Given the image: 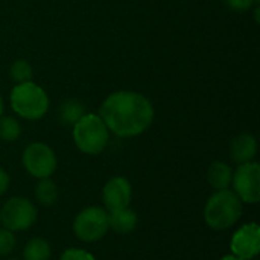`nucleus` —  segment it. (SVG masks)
<instances>
[{"mask_svg":"<svg viewBox=\"0 0 260 260\" xmlns=\"http://www.w3.org/2000/svg\"><path fill=\"white\" fill-rule=\"evenodd\" d=\"M37 218L35 204L24 197H11L0 209V224L12 233L29 230L37 222Z\"/></svg>","mask_w":260,"mask_h":260,"instance_id":"423d86ee","label":"nucleus"},{"mask_svg":"<svg viewBox=\"0 0 260 260\" xmlns=\"http://www.w3.org/2000/svg\"><path fill=\"white\" fill-rule=\"evenodd\" d=\"M233 192L242 201V204L254 206L260 201V165L257 161H248L238 165L233 171L232 180Z\"/></svg>","mask_w":260,"mask_h":260,"instance_id":"6e6552de","label":"nucleus"},{"mask_svg":"<svg viewBox=\"0 0 260 260\" xmlns=\"http://www.w3.org/2000/svg\"><path fill=\"white\" fill-rule=\"evenodd\" d=\"M98 114L110 133L120 139H131L143 134L152 125L155 111L145 94L119 90L105 98Z\"/></svg>","mask_w":260,"mask_h":260,"instance_id":"f257e3e1","label":"nucleus"},{"mask_svg":"<svg viewBox=\"0 0 260 260\" xmlns=\"http://www.w3.org/2000/svg\"><path fill=\"white\" fill-rule=\"evenodd\" d=\"M219 260H242V259H239V257H236V256H233V254H227V256L221 257Z\"/></svg>","mask_w":260,"mask_h":260,"instance_id":"5701e85b","label":"nucleus"},{"mask_svg":"<svg viewBox=\"0 0 260 260\" xmlns=\"http://www.w3.org/2000/svg\"><path fill=\"white\" fill-rule=\"evenodd\" d=\"M59 260H96L94 256L81 248H67L59 256Z\"/></svg>","mask_w":260,"mask_h":260,"instance_id":"aec40b11","label":"nucleus"},{"mask_svg":"<svg viewBox=\"0 0 260 260\" xmlns=\"http://www.w3.org/2000/svg\"><path fill=\"white\" fill-rule=\"evenodd\" d=\"M5 260H17V259H5Z\"/></svg>","mask_w":260,"mask_h":260,"instance_id":"393cba45","label":"nucleus"},{"mask_svg":"<svg viewBox=\"0 0 260 260\" xmlns=\"http://www.w3.org/2000/svg\"><path fill=\"white\" fill-rule=\"evenodd\" d=\"M131 200H133V187L125 177L117 175L105 183L102 189V201H104V209L108 213L129 207Z\"/></svg>","mask_w":260,"mask_h":260,"instance_id":"9d476101","label":"nucleus"},{"mask_svg":"<svg viewBox=\"0 0 260 260\" xmlns=\"http://www.w3.org/2000/svg\"><path fill=\"white\" fill-rule=\"evenodd\" d=\"M58 197H59L58 186L50 178L38 180V183L35 186V200L38 204H41L44 207H50V206L56 204Z\"/></svg>","mask_w":260,"mask_h":260,"instance_id":"2eb2a0df","label":"nucleus"},{"mask_svg":"<svg viewBox=\"0 0 260 260\" xmlns=\"http://www.w3.org/2000/svg\"><path fill=\"white\" fill-rule=\"evenodd\" d=\"M229 8L236 12H244L251 9L253 6H259L260 0H225Z\"/></svg>","mask_w":260,"mask_h":260,"instance_id":"412c9836","label":"nucleus"},{"mask_svg":"<svg viewBox=\"0 0 260 260\" xmlns=\"http://www.w3.org/2000/svg\"><path fill=\"white\" fill-rule=\"evenodd\" d=\"M9 104L12 111L24 120L43 119L50 107L46 90L34 81L15 84L9 94Z\"/></svg>","mask_w":260,"mask_h":260,"instance_id":"7ed1b4c3","label":"nucleus"},{"mask_svg":"<svg viewBox=\"0 0 260 260\" xmlns=\"http://www.w3.org/2000/svg\"><path fill=\"white\" fill-rule=\"evenodd\" d=\"M256 154H257V140L253 134L242 133L236 136L230 143V157L236 165L253 161Z\"/></svg>","mask_w":260,"mask_h":260,"instance_id":"9b49d317","label":"nucleus"},{"mask_svg":"<svg viewBox=\"0 0 260 260\" xmlns=\"http://www.w3.org/2000/svg\"><path fill=\"white\" fill-rule=\"evenodd\" d=\"M72 137L75 146L85 155L102 154L110 142V131L99 114L85 113L73 126Z\"/></svg>","mask_w":260,"mask_h":260,"instance_id":"20e7f679","label":"nucleus"},{"mask_svg":"<svg viewBox=\"0 0 260 260\" xmlns=\"http://www.w3.org/2000/svg\"><path fill=\"white\" fill-rule=\"evenodd\" d=\"M73 235L84 244H94L101 241L110 230L108 212L99 206L82 209L73 219Z\"/></svg>","mask_w":260,"mask_h":260,"instance_id":"39448f33","label":"nucleus"},{"mask_svg":"<svg viewBox=\"0 0 260 260\" xmlns=\"http://www.w3.org/2000/svg\"><path fill=\"white\" fill-rule=\"evenodd\" d=\"M3 111H5V102H3V98L0 96V117L3 116Z\"/></svg>","mask_w":260,"mask_h":260,"instance_id":"b1692460","label":"nucleus"},{"mask_svg":"<svg viewBox=\"0 0 260 260\" xmlns=\"http://www.w3.org/2000/svg\"><path fill=\"white\" fill-rule=\"evenodd\" d=\"M9 184H11V178H9V174L0 166V197L5 195L9 189Z\"/></svg>","mask_w":260,"mask_h":260,"instance_id":"4be33fe9","label":"nucleus"},{"mask_svg":"<svg viewBox=\"0 0 260 260\" xmlns=\"http://www.w3.org/2000/svg\"><path fill=\"white\" fill-rule=\"evenodd\" d=\"M242 212V201L233 190H216L204 206V221L212 230L225 232L238 224Z\"/></svg>","mask_w":260,"mask_h":260,"instance_id":"f03ea898","label":"nucleus"},{"mask_svg":"<svg viewBox=\"0 0 260 260\" xmlns=\"http://www.w3.org/2000/svg\"><path fill=\"white\" fill-rule=\"evenodd\" d=\"M232 254L242 260H254L260 253V227L257 222L241 225L230 242Z\"/></svg>","mask_w":260,"mask_h":260,"instance_id":"1a4fd4ad","label":"nucleus"},{"mask_svg":"<svg viewBox=\"0 0 260 260\" xmlns=\"http://www.w3.org/2000/svg\"><path fill=\"white\" fill-rule=\"evenodd\" d=\"M21 123L12 116L0 117V140L3 142H15L21 136Z\"/></svg>","mask_w":260,"mask_h":260,"instance_id":"f3484780","label":"nucleus"},{"mask_svg":"<svg viewBox=\"0 0 260 260\" xmlns=\"http://www.w3.org/2000/svg\"><path fill=\"white\" fill-rule=\"evenodd\" d=\"M21 163L24 171L37 178V180H43V178H50L58 166V158L55 151L43 142H32L29 143L23 154H21Z\"/></svg>","mask_w":260,"mask_h":260,"instance_id":"0eeeda50","label":"nucleus"},{"mask_svg":"<svg viewBox=\"0 0 260 260\" xmlns=\"http://www.w3.org/2000/svg\"><path fill=\"white\" fill-rule=\"evenodd\" d=\"M52 247L43 238H32L23 248V260H50Z\"/></svg>","mask_w":260,"mask_h":260,"instance_id":"dca6fc26","label":"nucleus"},{"mask_svg":"<svg viewBox=\"0 0 260 260\" xmlns=\"http://www.w3.org/2000/svg\"><path fill=\"white\" fill-rule=\"evenodd\" d=\"M108 218H110V230H113L119 235H128V233L134 232L137 227V222H139V216H137L136 210H133L131 207L110 212Z\"/></svg>","mask_w":260,"mask_h":260,"instance_id":"f8f14e48","label":"nucleus"},{"mask_svg":"<svg viewBox=\"0 0 260 260\" xmlns=\"http://www.w3.org/2000/svg\"><path fill=\"white\" fill-rule=\"evenodd\" d=\"M233 180V169L225 161H213L207 169V181L215 190L230 189Z\"/></svg>","mask_w":260,"mask_h":260,"instance_id":"ddd939ff","label":"nucleus"},{"mask_svg":"<svg viewBox=\"0 0 260 260\" xmlns=\"http://www.w3.org/2000/svg\"><path fill=\"white\" fill-rule=\"evenodd\" d=\"M85 113V105L78 99H67L58 107V119L64 126H73Z\"/></svg>","mask_w":260,"mask_h":260,"instance_id":"4468645a","label":"nucleus"},{"mask_svg":"<svg viewBox=\"0 0 260 260\" xmlns=\"http://www.w3.org/2000/svg\"><path fill=\"white\" fill-rule=\"evenodd\" d=\"M15 245H17V239L14 233L11 230L0 229V257L9 256L15 250Z\"/></svg>","mask_w":260,"mask_h":260,"instance_id":"6ab92c4d","label":"nucleus"},{"mask_svg":"<svg viewBox=\"0 0 260 260\" xmlns=\"http://www.w3.org/2000/svg\"><path fill=\"white\" fill-rule=\"evenodd\" d=\"M9 76L15 84H23V82L32 81V76H34L32 66L26 59H17L9 67Z\"/></svg>","mask_w":260,"mask_h":260,"instance_id":"a211bd4d","label":"nucleus"}]
</instances>
